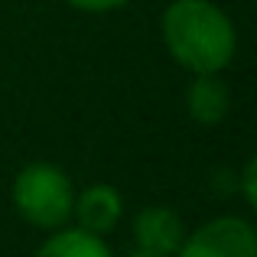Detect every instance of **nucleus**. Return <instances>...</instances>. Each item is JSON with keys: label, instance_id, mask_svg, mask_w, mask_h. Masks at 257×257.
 <instances>
[{"label": "nucleus", "instance_id": "1", "mask_svg": "<svg viewBox=\"0 0 257 257\" xmlns=\"http://www.w3.org/2000/svg\"><path fill=\"white\" fill-rule=\"evenodd\" d=\"M160 39L189 75H221L238 56V26L215 0H170L160 13Z\"/></svg>", "mask_w": 257, "mask_h": 257}, {"label": "nucleus", "instance_id": "2", "mask_svg": "<svg viewBox=\"0 0 257 257\" xmlns=\"http://www.w3.org/2000/svg\"><path fill=\"white\" fill-rule=\"evenodd\" d=\"M75 182L62 166L49 160L26 163L10 182V205L20 221L36 231H56L72 225V205H75Z\"/></svg>", "mask_w": 257, "mask_h": 257}, {"label": "nucleus", "instance_id": "3", "mask_svg": "<svg viewBox=\"0 0 257 257\" xmlns=\"http://www.w3.org/2000/svg\"><path fill=\"white\" fill-rule=\"evenodd\" d=\"M176 257H257V231L241 215H215L186 231Z\"/></svg>", "mask_w": 257, "mask_h": 257}, {"label": "nucleus", "instance_id": "4", "mask_svg": "<svg viewBox=\"0 0 257 257\" xmlns=\"http://www.w3.org/2000/svg\"><path fill=\"white\" fill-rule=\"evenodd\" d=\"M124 221V195L111 182H91V186L75 192V205H72V225L91 231L98 238L114 234Z\"/></svg>", "mask_w": 257, "mask_h": 257}, {"label": "nucleus", "instance_id": "5", "mask_svg": "<svg viewBox=\"0 0 257 257\" xmlns=\"http://www.w3.org/2000/svg\"><path fill=\"white\" fill-rule=\"evenodd\" d=\"M186 221L170 205H144L131 221V238L137 247L157 251L166 257H176L182 238H186Z\"/></svg>", "mask_w": 257, "mask_h": 257}, {"label": "nucleus", "instance_id": "6", "mask_svg": "<svg viewBox=\"0 0 257 257\" xmlns=\"http://www.w3.org/2000/svg\"><path fill=\"white\" fill-rule=\"evenodd\" d=\"M231 111V88L221 75H192L186 88V114L199 127H218Z\"/></svg>", "mask_w": 257, "mask_h": 257}, {"label": "nucleus", "instance_id": "7", "mask_svg": "<svg viewBox=\"0 0 257 257\" xmlns=\"http://www.w3.org/2000/svg\"><path fill=\"white\" fill-rule=\"evenodd\" d=\"M33 257H114L107 238H98L91 231H82L75 225L46 231L43 244L36 247Z\"/></svg>", "mask_w": 257, "mask_h": 257}, {"label": "nucleus", "instance_id": "8", "mask_svg": "<svg viewBox=\"0 0 257 257\" xmlns=\"http://www.w3.org/2000/svg\"><path fill=\"white\" fill-rule=\"evenodd\" d=\"M238 186H241V199H244L247 208H257V157L244 160V170L238 176Z\"/></svg>", "mask_w": 257, "mask_h": 257}, {"label": "nucleus", "instance_id": "9", "mask_svg": "<svg viewBox=\"0 0 257 257\" xmlns=\"http://www.w3.org/2000/svg\"><path fill=\"white\" fill-rule=\"evenodd\" d=\"M65 4L75 7V10H82V13H111V10L127 7L131 0H65Z\"/></svg>", "mask_w": 257, "mask_h": 257}, {"label": "nucleus", "instance_id": "10", "mask_svg": "<svg viewBox=\"0 0 257 257\" xmlns=\"http://www.w3.org/2000/svg\"><path fill=\"white\" fill-rule=\"evenodd\" d=\"M127 257H166V254H157V251H147V247H137V244H134L131 251H127Z\"/></svg>", "mask_w": 257, "mask_h": 257}]
</instances>
